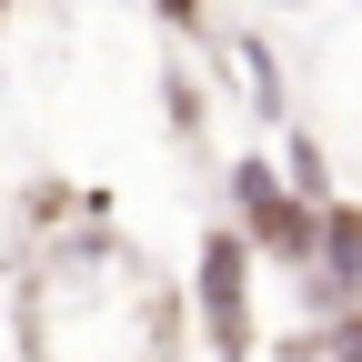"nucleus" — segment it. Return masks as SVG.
Returning a JSON list of instances; mask_svg holds the SVG:
<instances>
[{
  "label": "nucleus",
  "instance_id": "f257e3e1",
  "mask_svg": "<svg viewBox=\"0 0 362 362\" xmlns=\"http://www.w3.org/2000/svg\"><path fill=\"white\" fill-rule=\"evenodd\" d=\"M192 302H202V332L221 362H242L252 352V242L242 232H211L202 262H192Z\"/></svg>",
  "mask_w": 362,
  "mask_h": 362
},
{
  "label": "nucleus",
  "instance_id": "f03ea898",
  "mask_svg": "<svg viewBox=\"0 0 362 362\" xmlns=\"http://www.w3.org/2000/svg\"><path fill=\"white\" fill-rule=\"evenodd\" d=\"M232 202H242V232H252L272 262H312L322 211H302V192H282V181H272V161H232Z\"/></svg>",
  "mask_w": 362,
  "mask_h": 362
},
{
  "label": "nucleus",
  "instance_id": "7ed1b4c3",
  "mask_svg": "<svg viewBox=\"0 0 362 362\" xmlns=\"http://www.w3.org/2000/svg\"><path fill=\"white\" fill-rule=\"evenodd\" d=\"M332 362H362V312H342V322H332Z\"/></svg>",
  "mask_w": 362,
  "mask_h": 362
},
{
  "label": "nucleus",
  "instance_id": "20e7f679",
  "mask_svg": "<svg viewBox=\"0 0 362 362\" xmlns=\"http://www.w3.org/2000/svg\"><path fill=\"white\" fill-rule=\"evenodd\" d=\"M161 21H202V0H161Z\"/></svg>",
  "mask_w": 362,
  "mask_h": 362
},
{
  "label": "nucleus",
  "instance_id": "39448f33",
  "mask_svg": "<svg viewBox=\"0 0 362 362\" xmlns=\"http://www.w3.org/2000/svg\"><path fill=\"white\" fill-rule=\"evenodd\" d=\"M0 11H11V0H0Z\"/></svg>",
  "mask_w": 362,
  "mask_h": 362
}]
</instances>
